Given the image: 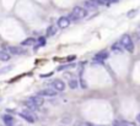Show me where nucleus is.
Instances as JSON below:
<instances>
[{
    "label": "nucleus",
    "mask_w": 140,
    "mask_h": 126,
    "mask_svg": "<svg viewBox=\"0 0 140 126\" xmlns=\"http://www.w3.org/2000/svg\"><path fill=\"white\" fill-rule=\"evenodd\" d=\"M97 5H111L113 3H117L118 0H95Z\"/></svg>",
    "instance_id": "13"
},
{
    "label": "nucleus",
    "mask_w": 140,
    "mask_h": 126,
    "mask_svg": "<svg viewBox=\"0 0 140 126\" xmlns=\"http://www.w3.org/2000/svg\"><path fill=\"white\" fill-rule=\"evenodd\" d=\"M35 38H27V39H25V41H22L21 42V46H23V47H27V46H32V44H35Z\"/></svg>",
    "instance_id": "15"
},
{
    "label": "nucleus",
    "mask_w": 140,
    "mask_h": 126,
    "mask_svg": "<svg viewBox=\"0 0 140 126\" xmlns=\"http://www.w3.org/2000/svg\"><path fill=\"white\" fill-rule=\"evenodd\" d=\"M112 50L114 53H117V54H120V53L123 52V46L120 43H114V44L112 46Z\"/></svg>",
    "instance_id": "11"
},
{
    "label": "nucleus",
    "mask_w": 140,
    "mask_h": 126,
    "mask_svg": "<svg viewBox=\"0 0 140 126\" xmlns=\"http://www.w3.org/2000/svg\"><path fill=\"white\" fill-rule=\"evenodd\" d=\"M57 33V27L55 26H49V27L47 28V36L48 37H52Z\"/></svg>",
    "instance_id": "14"
},
{
    "label": "nucleus",
    "mask_w": 140,
    "mask_h": 126,
    "mask_svg": "<svg viewBox=\"0 0 140 126\" xmlns=\"http://www.w3.org/2000/svg\"><path fill=\"white\" fill-rule=\"evenodd\" d=\"M120 44L123 46V48H125L129 53H133L134 52V44H133V41L130 38V36L128 34H124L120 39Z\"/></svg>",
    "instance_id": "1"
},
{
    "label": "nucleus",
    "mask_w": 140,
    "mask_h": 126,
    "mask_svg": "<svg viewBox=\"0 0 140 126\" xmlns=\"http://www.w3.org/2000/svg\"><path fill=\"white\" fill-rule=\"evenodd\" d=\"M139 39H140V32H139Z\"/></svg>",
    "instance_id": "25"
},
{
    "label": "nucleus",
    "mask_w": 140,
    "mask_h": 126,
    "mask_svg": "<svg viewBox=\"0 0 140 126\" xmlns=\"http://www.w3.org/2000/svg\"><path fill=\"white\" fill-rule=\"evenodd\" d=\"M113 126H135L134 124L132 123H128V121H120V120H115L114 123H113Z\"/></svg>",
    "instance_id": "12"
},
{
    "label": "nucleus",
    "mask_w": 140,
    "mask_h": 126,
    "mask_svg": "<svg viewBox=\"0 0 140 126\" xmlns=\"http://www.w3.org/2000/svg\"><path fill=\"white\" fill-rule=\"evenodd\" d=\"M20 116H21L22 119H25L26 121H28L30 124H33L35 121H36V116L32 115L28 110H23L22 113H20Z\"/></svg>",
    "instance_id": "4"
},
{
    "label": "nucleus",
    "mask_w": 140,
    "mask_h": 126,
    "mask_svg": "<svg viewBox=\"0 0 140 126\" xmlns=\"http://www.w3.org/2000/svg\"><path fill=\"white\" fill-rule=\"evenodd\" d=\"M75 64H69V65H60L58 67V70H65V69H70V67H74Z\"/></svg>",
    "instance_id": "20"
},
{
    "label": "nucleus",
    "mask_w": 140,
    "mask_h": 126,
    "mask_svg": "<svg viewBox=\"0 0 140 126\" xmlns=\"http://www.w3.org/2000/svg\"><path fill=\"white\" fill-rule=\"evenodd\" d=\"M137 119H138V121H139V123H140V114H139V115L137 116Z\"/></svg>",
    "instance_id": "24"
},
{
    "label": "nucleus",
    "mask_w": 140,
    "mask_h": 126,
    "mask_svg": "<svg viewBox=\"0 0 140 126\" xmlns=\"http://www.w3.org/2000/svg\"><path fill=\"white\" fill-rule=\"evenodd\" d=\"M30 100L32 102V103H35L37 107H41V105L43 104V98H42V95H33V97L30 98Z\"/></svg>",
    "instance_id": "9"
},
{
    "label": "nucleus",
    "mask_w": 140,
    "mask_h": 126,
    "mask_svg": "<svg viewBox=\"0 0 140 126\" xmlns=\"http://www.w3.org/2000/svg\"><path fill=\"white\" fill-rule=\"evenodd\" d=\"M38 43H40L38 47H44L46 46V38H44V37H40V38H38Z\"/></svg>",
    "instance_id": "21"
},
{
    "label": "nucleus",
    "mask_w": 140,
    "mask_h": 126,
    "mask_svg": "<svg viewBox=\"0 0 140 126\" xmlns=\"http://www.w3.org/2000/svg\"><path fill=\"white\" fill-rule=\"evenodd\" d=\"M70 25V20H69V17H60L59 20H58V27L60 28H66L68 26Z\"/></svg>",
    "instance_id": "8"
},
{
    "label": "nucleus",
    "mask_w": 140,
    "mask_h": 126,
    "mask_svg": "<svg viewBox=\"0 0 140 126\" xmlns=\"http://www.w3.org/2000/svg\"><path fill=\"white\" fill-rule=\"evenodd\" d=\"M86 15H87L86 9H84V7H81V6H75L74 10H73V14L70 15V17H71L73 20H78V18L85 17Z\"/></svg>",
    "instance_id": "2"
},
{
    "label": "nucleus",
    "mask_w": 140,
    "mask_h": 126,
    "mask_svg": "<svg viewBox=\"0 0 140 126\" xmlns=\"http://www.w3.org/2000/svg\"><path fill=\"white\" fill-rule=\"evenodd\" d=\"M3 120H4V123H5V125H6V126H12V125H14V118H12V116L4 115Z\"/></svg>",
    "instance_id": "10"
},
{
    "label": "nucleus",
    "mask_w": 140,
    "mask_h": 126,
    "mask_svg": "<svg viewBox=\"0 0 140 126\" xmlns=\"http://www.w3.org/2000/svg\"><path fill=\"white\" fill-rule=\"evenodd\" d=\"M10 59V54H7L5 52H0V60L1 61H7Z\"/></svg>",
    "instance_id": "18"
},
{
    "label": "nucleus",
    "mask_w": 140,
    "mask_h": 126,
    "mask_svg": "<svg viewBox=\"0 0 140 126\" xmlns=\"http://www.w3.org/2000/svg\"><path fill=\"white\" fill-rule=\"evenodd\" d=\"M25 105H26V107H27L28 109H31V110H37V108H38V107H37L35 103H32V102L30 100V99H28L27 102H25Z\"/></svg>",
    "instance_id": "17"
},
{
    "label": "nucleus",
    "mask_w": 140,
    "mask_h": 126,
    "mask_svg": "<svg viewBox=\"0 0 140 126\" xmlns=\"http://www.w3.org/2000/svg\"><path fill=\"white\" fill-rule=\"evenodd\" d=\"M69 87L73 88V89L78 88V81L76 80H70V82H69Z\"/></svg>",
    "instance_id": "19"
},
{
    "label": "nucleus",
    "mask_w": 140,
    "mask_h": 126,
    "mask_svg": "<svg viewBox=\"0 0 140 126\" xmlns=\"http://www.w3.org/2000/svg\"><path fill=\"white\" fill-rule=\"evenodd\" d=\"M108 56H109V54H108L107 52H100L98 54H96V55H95L93 61H95V63H97V64H103V61L107 59Z\"/></svg>",
    "instance_id": "3"
},
{
    "label": "nucleus",
    "mask_w": 140,
    "mask_h": 126,
    "mask_svg": "<svg viewBox=\"0 0 140 126\" xmlns=\"http://www.w3.org/2000/svg\"><path fill=\"white\" fill-rule=\"evenodd\" d=\"M138 12V10H132L128 12V17H133V16H135V14Z\"/></svg>",
    "instance_id": "23"
},
{
    "label": "nucleus",
    "mask_w": 140,
    "mask_h": 126,
    "mask_svg": "<svg viewBox=\"0 0 140 126\" xmlns=\"http://www.w3.org/2000/svg\"><path fill=\"white\" fill-rule=\"evenodd\" d=\"M85 6L89 7V9H93V7L97 6V3L95 0H86V1H85Z\"/></svg>",
    "instance_id": "16"
},
{
    "label": "nucleus",
    "mask_w": 140,
    "mask_h": 126,
    "mask_svg": "<svg viewBox=\"0 0 140 126\" xmlns=\"http://www.w3.org/2000/svg\"><path fill=\"white\" fill-rule=\"evenodd\" d=\"M7 50L10 54H15V55H21V54H26V50L21 47H7Z\"/></svg>",
    "instance_id": "5"
},
{
    "label": "nucleus",
    "mask_w": 140,
    "mask_h": 126,
    "mask_svg": "<svg viewBox=\"0 0 140 126\" xmlns=\"http://www.w3.org/2000/svg\"><path fill=\"white\" fill-rule=\"evenodd\" d=\"M52 86H53V88L57 89V91H64V88H65V83L61 80H54L53 82H52Z\"/></svg>",
    "instance_id": "6"
},
{
    "label": "nucleus",
    "mask_w": 140,
    "mask_h": 126,
    "mask_svg": "<svg viewBox=\"0 0 140 126\" xmlns=\"http://www.w3.org/2000/svg\"><path fill=\"white\" fill-rule=\"evenodd\" d=\"M12 67L11 66H6V67H4V69H0V75L4 74V72H7V71H10Z\"/></svg>",
    "instance_id": "22"
},
{
    "label": "nucleus",
    "mask_w": 140,
    "mask_h": 126,
    "mask_svg": "<svg viewBox=\"0 0 140 126\" xmlns=\"http://www.w3.org/2000/svg\"><path fill=\"white\" fill-rule=\"evenodd\" d=\"M38 95H44V97H54V95H57V92L54 91V89H49V88H47V89H42V91L38 92Z\"/></svg>",
    "instance_id": "7"
}]
</instances>
